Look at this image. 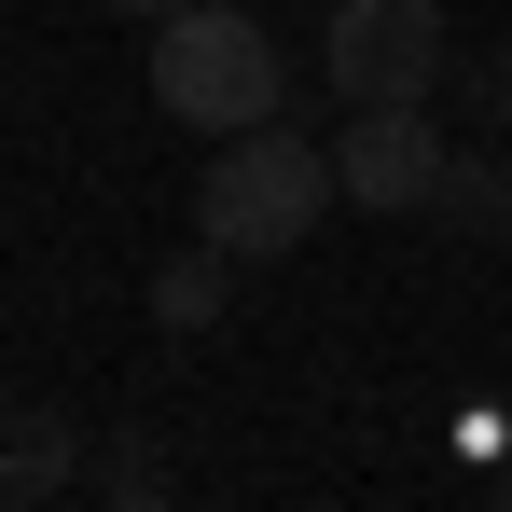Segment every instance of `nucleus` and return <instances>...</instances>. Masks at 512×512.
Instances as JSON below:
<instances>
[{"mask_svg": "<svg viewBox=\"0 0 512 512\" xmlns=\"http://www.w3.org/2000/svg\"><path fill=\"white\" fill-rule=\"evenodd\" d=\"M333 208H346L333 139H305V125H236L208 153V180H194V236L236 250V263H291Z\"/></svg>", "mask_w": 512, "mask_h": 512, "instance_id": "nucleus-1", "label": "nucleus"}, {"mask_svg": "<svg viewBox=\"0 0 512 512\" xmlns=\"http://www.w3.org/2000/svg\"><path fill=\"white\" fill-rule=\"evenodd\" d=\"M277 97H291V56H277V28L250 0H180L153 28V111L167 125L236 139V125H277Z\"/></svg>", "mask_w": 512, "mask_h": 512, "instance_id": "nucleus-2", "label": "nucleus"}, {"mask_svg": "<svg viewBox=\"0 0 512 512\" xmlns=\"http://www.w3.org/2000/svg\"><path fill=\"white\" fill-rule=\"evenodd\" d=\"M319 84H333L346 111H374V97H443L457 84L443 0H333V14H319Z\"/></svg>", "mask_w": 512, "mask_h": 512, "instance_id": "nucleus-3", "label": "nucleus"}, {"mask_svg": "<svg viewBox=\"0 0 512 512\" xmlns=\"http://www.w3.org/2000/svg\"><path fill=\"white\" fill-rule=\"evenodd\" d=\"M443 153H457V139L429 125V97H374V111H346L333 180H346V208H429Z\"/></svg>", "mask_w": 512, "mask_h": 512, "instance_id": "nucleus-4", "label": "nucleus"}, {"mask_svg": "<svg viewBox=\"0 0 512 512\" xmlns=\"http://www.w3.org/2000/svg\"><path fill=\"white\" fill-rule=\"evenodd\" d=\"M70 485H84V416H56V402L0 416V499H70Z\"/></svg>", "mask_w": 512, "mask_h": 512, "instance_id": "nucleus-5", "label": "nucleus"}, {"mask_svg": "<svg viewBox=\"0 0 512 512\" xmlns=\"http://www.w3.org/2000/svg\"><path fill=\"white\" fill-rule=\"evenodd\" d=\"M429 222L443 236H471V250H512V153H443V180H429Z\"/></svg>", "mask_w": 512, "mask_h": 512, "instance_id": "nucleus-6", "label": "nucleus"}, {"mask_svg": "<svg viewBox=\"0 0 512 512\" xmlns=\"http://www.w3.org/2000/svg\"><path fill=\"white\" fill-rule=\"evenodd\" d=\"M236 277H250V263H236V250H208V236H194V250H167V263H153V333H222Z\"/></svg>", "mask_w": 512, "mask_h": 512, "instance_id": "nucleus-7", "label": "nucleus"}, {"mask_svg": "<svg viewBox=\"0 0 512 512\" xmlns=\"http://www.w3.org/2000/svg\"><path fill=\"white\" fill-rule=\"evenodd\" d=\"M84 485H97V499H111V512H153V499H167V485H180V457H167V443H153V429H111V443H97V457H84Z\"/></svg>", "mask_w": 512, "mask_h": 512, "instance_id": "nucleus-8", "label": "nucleus"}, {"mask_svg": "<svg viewBox=\"0 0 512 512\" xmlns=\"http://www.w3.org/2000/svg\"><path fill=\"white\" fill-rule=\"evenodd\" d=\"M471 111H485V125H512V28L485 42V70H471Z\"/></svg>", "mask_w": 512, "mask_h": 512, "instance_id": "nucleus-9", "label": "nucleus"}, {"mask_svg": "<svg viewBox=\"0 0 512 512\" xmlns=\"http://www.w3.org/2000/svg\"><path fill=\"white\" fill-rule=\"evenodd\" d=\"M97 14H125V28H167V14H180V0H97Z\"/></svg>", "mask_w": 512, "mask_h": 512, "instance_id": "nucleus-10", "label": "nucleus"}, {"mask_svg": "<svg viewBox=\"0 0 512 512\" xmlns=\"http://www.w3.org/2000/svg\"><path fill=\"white\" fill-rule=\"evenodd\" d=\"M499 499H512V457H499Z\"/></svg>", "mask_w": 512, "mask_h": 512, "instance_id": "nucleus-11", "label": "nucleus"}, {"mask_svg": "<svg viewBox=\"0 0 512 512\" xmlns=\"http://www.w3.org/2000/svg\"><path fill=\"white\" fill-rule=\"evenodd\" d=\"M0 97H14V70H0Z\"/></svg>", "mask_w": 512, "mask_h": 512, "instance_id": "nucleus-12", "label": "nucleus"}]
</instances>
